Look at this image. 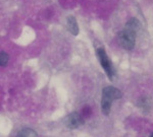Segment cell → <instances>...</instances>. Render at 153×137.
Segmentation results:
<instances>
[{
	"instance_id": "8992f818",
	"label": "cell",
	"mask_w": 153,
	"mask_h": 137,
	"mask_svg": "<svg viewBox=\"0 0 153 137\" xmlns=\"http://www.w3.org/2000/svg\"><path fill=\"white\" fill-rule=\"evenodd\" d=\"M140 26H141L140 21H138L137 18H130L129 21H127V23H126L124 29H126V30H128L130 32H133V33H135V34H138V32L140 30Z\"/></svg>"
},
{
	"instance_id": "8fae6325",
	"label": "cell",
	"mask_w": 153,
	"mask_h": 137,
	"mask_svg": "<svg viewBox=\"0 0 153 137\" xmlns=\"http://www.w3.org/2000/svg\"><path fill=\"white\" fill-rule=\"evenodd\" d=\"M150 137H153V133L151 134V135H150Z\"/></svg>"
},
{
	"instance_id": "277c9868",
	"label": "cell",
	"mask_w": 153,
	"mask_h": 137,
	"mask_svg": "<svg viewBox=\"0 0 153 137\" xmlns=\"http://www.w3.org/2000/svg\"><path fill=\"white\" fill-rule=\"evenodd\" d=\"M65 124L70 129H76L84 124V118L82 115L78 113V112H73V113L66 116Z\"/></svg>"
},
{
	"instance_id": "ba28073f",
	"label": "cell",
	"mask_w": 153,
	"mask_h": 137,
	"mask_svg": "<svg viewBox=\"0 0 153 137\" xmlns=\"http://www.w3.org/2000/svg\"><path fill=\"white\" fill-rule=\"evenodd\" d=\"M16 137H38V134L31 128H24L18 132Z\"/></svg>"
},
{
	"instance_id": "3957f363",
	"label": "cell",
	"mask_w": 153,
	"mask_h": 137,
	"mask_svg": "<svg viewBox=\"0 0 153 137\" xmlns=\"http://www.w3.org/2000/svg\"><path fill=\"white\" fill-rule=\"evenodd\" d=\"M136 36L137 34L124 29L117 34V42L120 47L126 50H133L136 44Z\"/></svg>"
},
{
	"instance_id": "6da1fadb",
	"label": "cell",
	"mask_w": 153,
	"mask_h": 137,
	"mask_svg": "<svg viewBox=\"0 0 153 137\" xmlns=\"http://www.w3.org/2000/svg\"><path fill=\"white\" fill-rule=\"evenodd\" d=\"M123 97V94L120 89L114 86H106L102 90L101 97V110L105 116H108L111 110V105L114 100H118Z\"/></svg>"
},
{
	"instance_id": "52a82bcc",
	"label": "cell",
	"mask_w": 153,
	"mask_h": 137,
	"mask_svg": "<svg viewBox=\"0 0 153 137\" xmlns=\"http://www.w3.org/2000/svg\"><path fill=\"white\" fill-rule=\"evenodd\" d=\"M66 23H68V31L73 34L74 36H78L79 35V24L76 19L74 16H68L66 19Z\"/></svg>"
},
{
	"instance_id": "7a4b0ae2",
	"label": "cell",
	"mask_w": 153,
	"mask_h": 137,
	"mask_svg": "<svg viewBox=\"0 0 153 137\" xmlns=\"http://www.w3.org/2000/svg\"><path fill=\"white\" fill-rule=\"evenodd\" d=\"M96 54H97L98 60H99L102 68L104 69L105 73L107 74L108 78H109L110 80H113L115 77V69H114V67H113L111 61L108 58L105 50L103 48H98L97 50H96Z\"/></svg>"
},
{
	"instance_id": "30bf717a",
	"label": "cell",
	"mask_w": 153,
	"mask_h": 137,
	"mask_svg": "<svg viewBox=\"0 0 153 137\" xmlns=\"http://www.w3.org/2000/svg\"><path fill=\"white\" fill-rule=\"evenodd\" d=\"M89 114H90V109H89L88 107L84 108V110H83V112H82L83 118H84V117H88V115H89Z\"/></svg>"
},
{
	"instance_id": "5b68a950",
	"label": "cell",
	"mask_w": 153,
	"mask_h": 137,
	"mask_svg": "<svg viewBox=\"0 0 153 137\" xmlns=\"http://www.w3.org/2000/svg\"><path fill=\"white\" fill-rule=\"evenodd\" d=\"M137 107L143 113H149L153 108V100L150 95H142L138 99Z\"/></svg>"
},
{
	"instance_id": "9c48e42d",
	"label": "cell",
	"mask_w": 153,
	"mask_h": 137,
	"mask_svg": "<svg viewBox=\"0 0 153 137\" xmlns=\"http://www.w3.org/2000/svg\"><path fill=\"white\" fill-rule=\"evenodd\" d=\"M9 56L5 52H0V66H5L8 63Z\"/></svg>"
}]
</instances>
